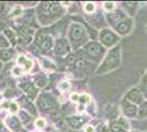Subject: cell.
Wrapping results in <instances>:
<instances>
[{"label":"cell","instance_id":"cell-1","mask_svg":"<svg viewBox=\"0 0 147 132\" xmlns=\"http://www.w3.org/2000/svg\"><path fill=\"white\" fill-rule=\"evenodd\" d=\"M117 62H120V55L117 54V51H113L108 55V58L105 60V62L103 64V67L108 66V69L114 68V67H117Z\"/></svg>","mask_w":147,"mask_h":132},{"label":"cell","instance_id":"cell-2","mask_svg":"<svg viewBox=\"0 0 147 132\" xmlns=\"http://www.w3.org/2000/svg\"><path fill=\"white\" fill-rule=\"evenodd\" d=\"M37 105H38V107L40 109H42V110H47L49 108L54 107V101L53 99L47 96V95H42L40 98H38V100H37Z\"/></svg>","mask_w":147,"mask_h":132},{"label":"cell","instance_id":"cell-3","mask_svg":"<svg viewBox=\"0 0 147 132\" xmlns=\"http://www.w3.org/2000/svg\"><path fill=\"white\" fill-rule=\"evenodd\" d=\"M70 39L73 41H79L80 39L84 35V29L82 26L79 24H73L70 28V32H69Z\"/></svg>","mask_w":147,"mask_h":132},{"label":"cell","instance_id":"cell-4","mask_svg":"<svg viewBox=\"0 0 147 132\" xmlns=\"http://www.w3.org/2000/svg\"><path fill=\"white\" fill-rule=\"evenodd\" d=\"M101 41L107 46H111V45H113V44L117 42V38L109 30H103V31L101 32Z\"/></svg>","mask_w":147,"mask_h":132},{"label":"cell","instance_id":"cell-5","mask_svg":"<svg viewBox=\"0 0 147 132\" xmlns=\"http://www.w3.org/2000/svg\"><path fill=\"white\" fill-rule=\"evenodd\" d=\"M86 49H87V52H88L90 55H92V56L98 55V54H100V52L102 51L101 47H100V45H98V44H96V43H90Z\"/></svg>","mask_w":147,"mask_h":132},{"label":"cell","instance_id":"cell-6","mask_svg":"<svg viewBox=\"0 0 147 132\" xmlns=\"http://www.w3.org/2000/svg\"><path fill=\"white\" fill-rule=\"evenodd\" d=\"M67 52V44L65 41H58L55 46V53L58 55H64Z\"/></svg>","mask_w":147,"mask_h":132},{"label":"cell","instance_id":"cell-7","mask_svg":"<svg viewBox=\"0 0 147 132\" xmlns=\"http://www.w3.org/2000/svg\"><path fill=\"white\" fill-rule=\"evenodd\" d=\"M67 122L69 123V126L73 127V128H79L82 125L84 119L78 118V117H69V118H67Z\"/></svg>","mask_w":147,"mask_h":132},{"label":"cell","instance_id":"cell-8","mask_svg":"<svg viewBox=\"0 0 147 132\" xmlns=\"http://www.w3.org/2000/svg\"><path fill=\"white\" fill-rule=\"evenodd\" d=\"M18 63L20 64V65H22V66H23V69H24L25 72H26V70H29V69H31V67H32V62L24 56L19 57Z\"/></svg>","mask_w":147,"mask_h":132},{"label":"cell","instance_id":"cell-9","mask_svg":"<svg viewBox=\"0 0 147 132\" xmlns=\"http://www.w3.org/2000/svg\"><path fill=\"white\" fill-rule=\"evenodd\" d=\"M23 89L25 90V93L28 94L29 97H31V99H33L35 97V94H36V89L35 87L32 85V84H26L23 86Z\"/></svg>","mask_w":147,"mask_h":132},{"label":"cell","instance_id":"cell-10","mask_svg":"<svg viewBox=\"0 0 147 132\" xmlns=\"http://www.w3.org/2000/svg\"><path fill=\"white\" fill-rule=\"evenodd\" d=\"M7 125H8V127H9L10 129H12V130H18L19 128H20V123H19L18 119H16L14 117L8 118V120H7Z\"/></svg>","mask_w":147,"mask_h":132},{"label":"cell","instance_id":"cell-11","mask_svg":"<svg viewBox=\"0 0 147 132\" xmlns=\"http://www.w3.org/2000/svg\"><path fill=\"white\" fill-rule=\"evenodd\" d=\"M13 55V52L11 50H0V60L1 61H9Z\"/></svg>","mask_w":147,"mask_h":132},{"label":"cell","instance_id":"cell-12","mask_svg":"<svg viewBox=\"0 0 147 132\" xmlns=\"http://www.w3.org/2000/svg\"><path fill=\"white\" fill-rule=\"evenodd\" d=\"M52 45H53V39L51 38V37H47L40 46H41V49L43 51H49L52 47Z\"/></svg>","mask_w":147,"mask_h":132},{"label":"cell","instance_id":"cell-13","mask_svg":"<svg viewBox=\"0 0 147 132\" xmlns=\"http://www.w3.org/2000/svg\"><path fill=\"white\" fill-rule=\"evenodd\" d=\"M22 102H23V105L25 106V108H26V109H28V110H29L32 114H35V113H36V111H35V108L33 107V105L31 104L30 101L26 100L25 98H22V99H21V104H22Z\"/></svg>","mask_w":147,"mask_h":132},{"label":"cell","instance_id":"cell-14","mask_svg":"<svg viewBox=\"0 0 147 132\" xmlns=\"http://www.w3.org/2000/svg\"><path fill=\"white\" fill-rule=\"evenodd\" d=\"M49 12H51V14H57V13H59L61 12V6L58 3H55V2L51 3Z\"/></svg>","mask_w":147,"mask_h":132},{"label":"cell","instance_id":"cell-15","mask_svg":"<svg viewBox=\"0 0 147 132\" xmlns=\"http://www.w3.org/2000/svg\"><path fill=\"white\" fill-rule=\"evenodd\" d=\"M35 84H36L40 88H43V87L46 86V84H47V79H46V78H44V77H42V76H40V77H37L36 79H35Z\"/></svg>","mask_w":147,"mask_h":132},{"label":"cell","instance_id":"cell-16","mask_svg":"<svg viewBox=\"0 0 147 132\" xmlns=\"http://www.w3.org/2000/svg\"><path fill=\"white\" fill-rule=\"evenodd\" d=\"M9 41H8V39L5 37V34H1L0 35V47H9Z\"/></svg>","mask_w":147,"mask_h":132},{"label":"cell","instance_id":"cell-17","mask_svg":"<svg viewBox=\"0 0 147 132\" xmlns=\"http://www.w3.org/2000/svg\"><path fill=\"white\" fill-rule=\"evenodd\" d=\"M42 65L44 66V68H46V69H55V65L53 63H51V62H49L47 60H43L42 61Z\"/></svg>","mask_w":147,"mask_h":132},{"label":"cell","instance_id":"cell-18","mask_svg":"<svg viewBox=\"0 0 147 132\" xmlns=\"http://www.w3.org/2000/svg\"><path fill=\"white\" fill-rule=\"evenodd\" d=\"M49 35L47 34H45V33H40V34H37L36 37V43L38 44V45H41V44L44 42V40L47 38Z\"/></svg>","mask_w":147,"mask_h":132},{"label":"cell","instance_id":"cell-19","mask_svg":"<svg viewBox=\"0 0 147 132\" xmlns=\"http://www.w3.org/2000/svg\"><path fill=\"white\" fill-rule=\"evenodd\" d=\"M5 37H7V38L9 39L12 43H14V39H16V35H14V33H13V31H11V30H6L5 31Z\"/></svg>","mask_w":147,"mask_h":132},{"label":"cell","instance_id":"cell-20","mask_svg":"<svg viewBox=\"0 0 147 132\" xmlns=\"http://www.w3.org/2000/svg\"><path fill=\"white\" fill-rule=\"evenodd\" d=\"M85 11H86L87 13H91L93 10H94V3H92V2H88V3H86L85 5Z\"/></svg>","mask_w":147,"mask_h":132},{"label":"cell","instance_id":"cell-21","mask_svg":"<svg viewBox=\"0 0 147 132\" xmlns=\"http://www.w3.org/2000/svg\"><path fill=\"white\" fill-rule=\"evenodd\" d=\"M87 65L86 63V61H84V60H80V61H78L77 63H76V67L77 68H79V69H82L85 66Z\"/></svg>","mask_w":147,"mask_h":132},{"label":"cell","instance_id":"cell-22","mask_svg":"<svg viewBox=\"0 0 147 132\" xmlns=\"http://www.w3.org/2000/svg\"><path fill=\"white\" fill-rule=\"evenodd\" d=\"M79 101L81 104H88V102L90 101V98H89L87 95H82V96H80Z\"/></svg>","mask_w":147,"mask_h":132},{"label":"cell","instance_id":"cell-23","mask_svg":"<svg viewBox=\"0 0 147 132\" xmlns=\"http://www.w3.org/2000/svg\"><path fill=\"white\" fill-rule=\"evenodd\" d=\"M63 28H64V23H63V22H59L58 24H56L55 26H54V31H55L56 33H59V32H61Z\"/></svg>","mask_w":147,"mask_h":132},{"label":"cell","instance_id":"cell-24","mask_svg":"<svg viewBox=\"0 0 147 132\" xmlns=\"http://www.w3.org/2000/svg\"><path fill=\"white\" fill-rule=\"evenodd\" d=\"M58 88H59V89H61V90L68 89V88H69V84H68L67 82H63V83H61V84L58 85Z\"/></svg>","mask_w":147,"mask_h":132},{"label":"cell","instance_id":"cell-25","mask_svg":"<svg viewBox=\"0 0 147 132\" xmlns=\"http://www.w3.org/2000/svg\"><path fill=\"white\" fill-rule=\"evenodd\" d=\"M104 9H107V10H111V9H113L114 8V2H104Z\"/></svg>","mask_w":147,"mask_h":132},{"label":"cell","instance_id":"cell-26","mask_svg":"<svg viewBox=\"0 0 147 132\" xmlns=\"http://www.w3.org/2000/svg\"><path fill=\"white\" fill-rule=\"evenodd\" d=\"M36 126L38 128H44L45 127V120L44 119H37L36 120Z\"/></svg>","mask_w":147,"mask_h":132},{"label":"cell","instance_id":"cell-27","mask_svg":"<svg viewBox=\"0 0 147 132\" xmlns=\"http://www.w3.org/2000/svg\"><path fill=\"white\" fill-rule=\"evenodd\" d=\"M10 111H11V112H17V111H18V106H17V104H13V102L10 104Z\"/></svg>","mask_w":147,"mask_h":132},{"label":"cell","instance_id":"cell-28","mask_svg":"<svg viewBox=\"0 0 147 132\" xmlns=\"http://www.w3.org/2000/svg\"><path fill=\"white\" fill-rule=\"evenodd\" d=\"M20 117H21V119H22V121H24V122H26L28 120H29V116L26 114L25 112H21V114H20Z\"/></svg>","mask_w":147,"mask_h":132},{"label":"cell","instance_id":"cell-29","mask_svg":"<svg viewBox=\"0 0 147 132\" xmlns=\"http://www.w3.org/2000/svg\"><path fill=\"white\" fill-rule=\"evenodd\" d=\"M79 98H80V96H78V95H76V94H73L70 96L71 101H79Z\"/></svg>","mask_w":147,"mask_h":132},{"label":"cell","instance_id":"cell-30","mask_svg":"<svg viewBox=\"0 0 147 132\" xmlns=\"http://www.w3.org/2000/svg\"><path fill=\"white\" fill-rule=\"evenodd\" d=\"M85 131H86V132H93L94 130H93V128H92L91 126H88L86 129H85Z\"/></svg>","mask_w":147,"mask_h":132},{"label":"cell","instance_id":"cell-31","mask_svg":"<svg viewBox=\"0 0 147 132\" xmlns=\"http://www.w3.org/2000/svg\"><path fill=\"white\" fill-rule=\"evenodd\" d=\"M74 63V56H69L67 60V64H73Z\"/></svg>","mask_w":147,"mask_h":132},{"label":"cell","instance_id":"cell-32","mask_svg":"<svg viewBox=\"0 0 147 132\" xmlns=\"http://www.w3.org/2000/svg\"><path fill=\"white\" fill-rule=\"evenodd\" d=\"M1 67H2V65H1V63H0V70H1Z\"/></svg>","mask_w":147,"mask_h":132},{"label":"cell","instance_id":"cell-33","mask_svg":"<svg viewBox=\"0 0 147 132\" xmlns=\"http://www.w3.org/2000/svg\"><path fill=\"white\" fill-rule=\"evenodd\" d=\"M19 132H25V131H23V130H22V131H19Z\"/></svg>","mask_w":147,"mask_h":132}]
</instances>
